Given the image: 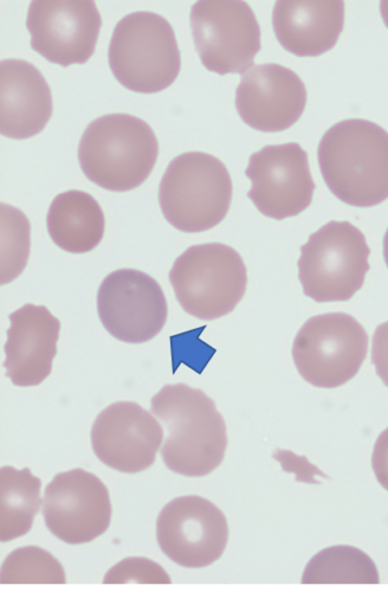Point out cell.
<instances>
[{"mask_svg": "<svg viewBox=\"0 0 388 593\" xmlns=\"http://www.w3.org/2000/svg\"><path fill=\"white\" fill-rule=\"evenodd\" d=\"M151 413L166 428L160 454L169 470L202 477L222 463L228 443L226 424L202 390L166 384L151 398Z\"/></svg>", "mask_w": 388, "mask_h": 593, "instance_id": "obj_1", "label": "cell"}, {"mask_svg": "<svg viewBox=\"0 0 388 593\" xmlns=\"http://www.w3.org/2000/svg\"><path fill=\"white\" fill-rule=\"evenodd\" d=\"M317 154L323 179L340 201L367 208L388 198V132L381 126L340 121L324 133Z\"/></svg>", "mask_w": 388, "mask_h": 593, "instance_id": "obj_2", "label": "cell"}, {"mask_svg": "<svg viewBox=\"0 0 388 593\" xmlns=\"http://www.w3.org/2000/svg\"><path fill=\"white\" fill-rule=\"evenodd\" d=\"M158 156V141L142 119L125 113L96 118L84 130L78 160L85 176L99 187L125 192L140 186Z\"/></svg>", "mask_w": 388, "mask_h": 593, "instance_id": "obj_3", "label": "cell"}, {"mask_svg": "<svg viewBox=\"0 0 388 593\" xmlns=\"http://www.w3.org/2000/svg\"><path fill=\"white\" fill-rule=\"evenodd\" d=\"M230 174L218 158L204 152H186L167 166L158 200L165 219L177 230L199 233L218 225L232 199Z\"/></svg>", "mask_w": 388, "mask_h": 593, "instance_id": "obj_4", "label": "cell"}, {"mask_svg": "<svg viewBox=\"0 0 388 593\" xmlns=\"http://www.w3.org/2000/svg\"><path fill=\"white\" fill-rule=\"evenodd\" d=\"M108 62L117 81L137 93H156L177 78L181 58L174 30L161 15L137 11L116 24Z\"/></svg>", "mask_w": 388, "mask_h": 593, "instance_id": "obj_5", "label": "cell"}, {"mask_svg": "<svg viewBox=\"0 0 388 593\" xmlns=\"http://www.w3.org/2000/svg\"><path fill=\"white\" fill-rule=\"evenodd\" d=\"M169 280L177 301L204 321L232 312L245 294L247 269L241 255L222 243L187 248L174 261Z\"/></svg>", "mask_w": 388, "mask_h": 593, "instance_id": "obj_6", "label": "cell"}, {"mask_svg": "<svg viewBox=\"0 0 388 593\" xmlns=\"http://www.w3.org/2000/svg\"><path fill=\"white\" fill-rule=\"evenodd\" d=\"M298 278L316 302L347 301L363 286L370 248L364 234L348 221H330L300 247Z\"/></svg>", "mask_w": 388, "mask_h": 593, "instance_id": "obj_7", "label": "cell"}, {"mask_svg": "<svg viewBox=\"0 0 388 593\" xmlns=\"http://www.w3.org/2000/svg\"><path fill=\"white\" fill-rule=\"evenodd\" d=\"M368 351V335L351 315L332 312L309 318L297 332L292 357L300 376L319 388L351 380Z\"/></svg>", "mask_w": 388, "mask_h": 593, "instance_id": "obj_8", "label": "cell"}, {"mask_svg": "<svg viewBox=\"0 0 388 593\" xmlns=\"http://www.w3.org/2000/svg\"><path fill=\"white\" fill-rule=\"evenodd\" d=\"M190 26L202 64L219 75L244 73L261 49L259 23L244 1H198Z\"/></svg>", "mask_w": 388, "mask_h": 593, "instance_id": "obj_9", "label": "cell"}, {"mask_svg": "<svg viewBox=\"0 0 388 593\" xmlns=\"http://www.w3.org/2000/svg\"><path fill=\"white\" fill-rule=\"evenodd\" d=\"M229 536L224 513L197 495L176 497L160 511L156 538L162 552L174 563L191 569L217 561Z\"/></svg>", "mask_w": 388, "mask_h": 593, "instance_id": "obj_10", "label": "cell"}, {"mask_svg": "<svg viewBox=\"0 0 388 593\" xmlns=\"http://www.w3.org/2000/svg\"><path fill=\"white\" fill-rule=\"evenodd\" d=\"M97 311L114 338L140 344L154 338L167 319V302L159 283L136 269L109 273L97 292Z\"/></svg>", "mask_w": 388, "mask_h": 593, "instance_id": "obj_11", "label": "cell"}, {"mask_svg": "<svg viewBox=\"0 0 388 593\" xmlns=\"http://www.w3.org/2000/svg\"><path fill=\"white\" fill-rule=\"evenodd\" d=\"M111 502L106 485L81 468L56 474L47 484L42 515L59 540L78 545L91 542L108 529Z\"/></svg>", "mask_w": 388, "mask_h": 593, "instance_id": "obj_12", "label": "cell"}, {"mask_svg": "<svg viewBox=\"0 0 388 593\" xmlns=\"http://www.w3.org/2000/svg\"><path fill=\"white\" fill-rule=\"evenodd\" d=\"M245 174L252 184L247 196L266 217H293L311 204L315 183L298 143L263 147L250 156Z\"/></svg>", "mask_w": 388, "mask_h": 593, "instance_id": "obj_13", "label": "cell"}, {"mask_svg": "<svg viewBox=\"0 0 388 593\" xmlns=\"http://www.w3.org/2000/svg\"><path fill=\"white\" fill-rule=\"evenodd\" d=\"M101 23L94 1H32L26 27L34 51L67 67L93 55Z\"/></svg>", "mask_w": 388, "mask_h": 593, "instance_id": "obj_14", "label": "cell"}, {"mask_svg": "<svg viewBox=\"0 0 388 593\" xmlns=\"http://www.w3.org/2000/svg\"><path fill=\"white\" fill-rule=\"evenodd\" d=\"M163 441L156 417L131 401H118L103 409L91 428V445L106 466L128 474L148 469Z\"/></svg>", "mask_w": 388, "mask_h": 593, "instance_id": "obj_15", "label": "cell"}, {"mask_svg": "<svg viewBox=\"0 0 388 593\" xmlns=\"http://www.w3.org/2000/svg\"><path fill=\"white\" fill-rule=\"evenodd\" d=\"M306 87L291 69L275 63L254 65L242 74L235 105L241 119L262 132H280L301 117Z\"/></svg>", "mask_w": 388, "mask_h": 593, "instance_id": "obj_16", "label": "cell"}, {"mask_svg": "<svg viewBox=\"0 0 388 593\" xmlns=\"http://www.w3.org/2000/svg\"><path fill=\"white\" fill-rule=\"evenodd\" d=\"M4 345L6 376L15 386H36L52 371L60 321L41 305L25 304L9 315Z\"/></svg>", "mask_w": 388, "mask_h": 593, "instance_id": "obj_17", "label": "cell"}, {"mask_svg": "<svg viewBox=\"0 0 388 593\" xmlns=\"http://www.w3.org/2000/svg\"><path fill=\"white\" fill-rule=\"evenodd\" d=\"M52 95L41 72L22 59L0 63V132L12 139L40 133L52 115Z\"/></svg>", "mask_w": 388, "mask_h": 593, "instance_id": "obj_18", "label": "cell"}, {"mask_svg": "<svg viewBox=\"0 0 388 593\" xmlns=\"http://www.w3.org/2000/svg\"><path fill=\"white\" fill-rule=\"evenodd\" d=\"M343 1H277L272 24L281 46L299 57L333 48L344 26Z\"/></svg>", "mask_w": 388, "mask_h": 593, "instance_id": "obj_19", "label": "cell"}, {"mask_svg": "<svg viewBox=\"0 0 388 593\" xmlns=\"http://www.w3.org/2000/svg\"><path fill=\"white\" fill-rule=\"evenodd\" d=\"M46 224L50 238L59 248L80 254L93 250L100 243L105 217L90 194L69 190L52 200Z\"/></svg>", "mask_w": 388, "mask_h": 593, "instance_id": "obj_20", "label": "cell"}, {"mask_svg": "<svg viewBox=\"0 0 388 593\" xmlns=\"http://www.w3.org/2000/svg\"><path fill=\"white\" fill-rule=\"evenodd\" d=\"M42 482L27 467L0 469V540L8 542L27 534L39 511Z\"/></svg>", "mask_w": 388, "mask_h": 593, "instance_id": "obj_21", "label": "cell"}, {"mask_svg": "<svg viewBox=\"0 0 388 593\" xmlns=\"http://www.w3.org/2000/svg\"><path fill=\"white\" fill-rule=\"evenodd\" d=\"M303 584H378L374 561L361 549L335 545L316 553L306 564Z\"/></svg>", "mask_w": 388, "mask_h": 593, "instance_id": "obj_22", "label": "cell"}, {"mask_svg": "<svg viewBox=\"0 0 388 593\" xmlns=\"http://www.w3.org/2000/svg\"><path fill=\"white\" fill-rule=\"evenodd\" d=\"M1 584H64L62 564L47 550L34 545L17 548L4 559Z\"/></svg>", "mask_w": 388, "mask_h": 593, "instance_id": "obj_23", "label": "cell"}, {"mask_svg": "<svg viewBox=\"0 0 388 593\" xmlns=\"http://www.w3.org/2000/svg\"><path fill=\"white\" fill-rule=\"evenodd\" d=\"M0 284L14 281L25 269L30 252V222L18 208L0 204Z\"/></svg>", "mask_w": 388, "mask_h": 593, "instance_id": "obj_24", "label": "cell"}, {"mask_svg": "<svg viewBox=\"0 0 388 593\" xmlns=\"http://www.w3.org/2000/svg\"><path fill=\"white\" fill-rule=\"evenodd\" d=\"M104 584H170L168 573L155 561L145 557H127L104 575Z\"/></svg>", "mask_w": 388, "mask_h": 593, "instance_id": "obj_25", "label": "cell"}, {"mask_svg": "<svg viewBox=\"0 0 388 593\" xmlns=\"http://www.w3.org/2000/svg\"><path fill=\"white\" fill-rule=\"evenodd\" d=\"M371 361L376 374L388 387V321L379 324L374 331Z\"/></svg>", "mask_w": 388, "mask_h": 593, "instance_id": "obj_26", "label": "cell"}, {"mask_svg": "<svg viewBox=\"0 0 388 593\" xmlns=\"http://www.w3.org/2000/svg\"><path fill=\"white\" fill-rule=\"evenodd\" d=\"M284 470L293 472L296 475V479L301 482H314L315 475H322L314 465H312L306 457L297 456L290 451H277L274 455Z\"/></svg>", "mask_w": 388, "mask_h": 593, "instance_id": "obj_27", "label": "cell"}, {"mask_svg": "<svg viewBox=\"0 0 388 593\" xmlns=\"http://www.w3.org/2000/svg\"><path fill=\"white\" fill-rule=\"evenodd\" d=\"M371 465L378 483L388 491V427L375 441Z\"/></svg>", "mask_w": 388, "mask_h": 593, "instance_id": "obj_28", "label": "cell"}, {"mask_svg": "<svg viewBox=\"0 0 388 593\" xmlns=\"http://www.w3.org/2000/svg\"><path fill=\"white\" fill-rule=\"evenodd\" d=\"M380 12H381L382 19H383L386 27L388 28V1H382L380 3Z\"/></svg>", "mask_w": 388, "mask_h": 593, "instance_id": "obj_29", "label": "cell"}, {"mask_svg": "<svg viewBox=\"0 0 388 593\" xmlns=\"http://www.w3.org/2000/svg\"><path fill=\"white\" fill-rule=\"evenodd\" d=\"M383 256H384V260H385V263L388 268V228H387L384 238H383Z\"/></svg>", "mask_w": 388, "mask_h": 593, "instance_id": "obj_30", "label": "cell"}]
</instances>
